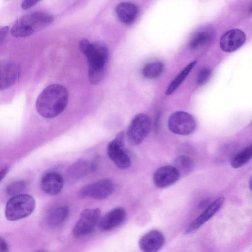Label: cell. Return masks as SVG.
<instances>
[{"mask_svg": "<svg viewBox=\"0 0 252 252\" xmlns=\"http://www.w3.org/2000/svg\"><path fill=\"white\" fill-rule=\"evenodd\" d=\"M79 47L87 58L90 83L93 85L99 83L105 72L109 55L107 47L101 43H91L86 39L79 41Z\"/></svg>", "mask_w": 252, "mask_h": 252, "instance_id": "1", "label": "cell"}, {"mask_svg": "<svg viewBox=\"0 0 252 252\" xmlns=\"http://www.w3.org/2000/svg\"><path fill=\"white\" fill-rule=\"evenodd\" d=\"M68 99V92L64 86L58 84H51L39 95L36 102V108L42 117L52 118L64 110Z\"/></svg>", "mask_w": 252, "mask_h": 252, "instance_id": "2", "label": "cell"}, {"mask_svg": "<svg viewBox=\"0 0 252 252\" xmlns=\"http://www.w3.org/2000/svg\"><path fill=\"white\" fill-rule=\"evenodd\" d=\"M54 18L51 15L35 11L21 17L11 29V34L16 37H25L32 35L39 27L52 23Z\"/></svg>", "mask_w": 252, "mask_h": 252, "instance_id": "3", "label": "cell"}, {"mask_svg": "<svg viewBox=\"0 0 252 252\" xmlns=\"http://www.w3.org/2000/svg\"><path fill=\"white\" fill-rule=\"evenodd\" d=\"M36 206L34 198L28 194H20L12 196L7 201L5 215L10 220L24 218L34 211Z\"/></svg>", "mask_w": 252, "mask_h": 252, "instance_id": "4", "label": "cell"}, {"mask_svg": "<svg viewBox=\"0 0 252 252\" xmlns=\"http://www.w3.org/2000/svg\"><path fill=\"white\" fill-rule=\"evenodd\" d=\"M100 216L101 210L98 208L83 210L73 229V235L81 237L91 233L99 224Z\"/></svg>", "mask_w": 252, "mask_h": 252, "instance_id": "5", "label": "cell"}, {"mask_svg": "<svg viewBox=\"0 0 252 252\" xmlns=\"http://www.w3.org/2000/svg\"><path fill=\"white\" fill-rule=\"evenodd\" d=\"M151 126L149 116L144 113H139L132 119L127 131V138L134 145L141 143L148 135Z\"/></svg>", "mask_w": 252, "mask_h": 252, "instance_id": "6", "label": "cell"}, {"mask_svg": "<svg viewBox=\"0 0 252 252\" xmlns=\"http://www.w3.org/2000/svg\"><path fill=\"white\" fill-rule=\"evenodd\" d=\"M194 117L184 111H176L172 114L168 121L169 130L176 134L187 135L192 133L196 128Z\"/></svg>", "mask_w": 252, "mask_h": 252, "instance_id": "7", "label": "cell"}, {"mask_svg": "<svg viewBox=\"0 0 252 252\" xmlns=\"http://www.w3.org/2000/svg\"><path fill=\"white\" fill-rule=\"evenodd\" d=\"M125 135L119 132L116 137L110 142L107 146V153L110 159L118 168L126 169L131 165V159L124 149Z\"/></svg>", "mask_w": 252, "mask_h": 252, "instance_id": "8", "label": "cell"}, {"mask_svg": "<svg viewBox=\"0 0 252 252\" xmlns=\"http://www.w3.org/2000/svg\"><path fill=\"white\" fill-rule=\"evenodd\" d=\"M115 185L109 179H103L83 187L79 192L80 197L102 200L111 195L115 190Z\"/></svg>", "mask_w": 252, "mask_h": 252, "instance_id": "9", "label": "cell"}, {"mask_svg": "<svg viewBox=\"0 0 252 252\" xmlns=\"http://www.w3.org/2000/svg\"><path fill=\"white\" fill-rule=\"evenodd\" d=\"M21 73L19 64L10 61L0 63V89L5 90L13 85L19 79Z\"/></svg>", "mask_w": 252, "mask_h": 252, "instance_id": "10", "label": "cell"}, {"mask_svg": "<svg viewBox=\"0 0 252 252\" xmlns=\"http://www.w3.org/2000/svg\"><path fill=\"white\" fill-rule=\"evenodd\" d=\"M180 173L175 167L170 165L162 166L156 170L153 175V181L158 187L164 188L176 183Z\"/></svg>", "mask_w": 252, "mask_h": 252, "instance_id": "11", "label": "cell"}, {"mask_svg": "<svg viewBox=\"0 0 252 252\" xmlns=\"http://www.w3.org/2000/svg\"><path fill=\"white\" fill-rule=\"evenodd\" d=\"M246 39L244 32L239 29H233L226 32L220 38V46L226 52H232L240 48Z\"/></svg>", "mask_w": 252, "mask_h": 252, "instance_id": "12", "label": "cell"}, {"mask_svg": "<svg viewBox=\"0 0 252 252\" xmlns=\"http://www.w3.org/2000/svg\"><path fill=\"white\" fill-rule=\"evenodd\" d=\"M224 202V198L220 197L209 204L204 211L189 224L184 233L189 234L199 228L218 211Z\"/></svg>", "mask_w": 252, "mask_h": 252, "instance_id": "13", "label": "cell"}, {"mask_svg": "<svg viewBox=\"0 0 252 252\" xmlns=\"http://www.w3.org/2000/svg\"><path fill=\"white\" fill-rule=\"evenodd\" d=\"M165 242L163 233L158 230H152L142 236L139 241V248L145 252H155L160 250Z\"/></svg>", "mask_w": 252, "mask_h": 252, "instance_id": "14", "label": "cell"}, {"mask_svg": "<svg viewBox=\"0 0 252 252\" xmlns=\"http://www.w3.org/2000/svg\"><path fill=\"white\" fill-rule=\"evenodd\" d=\"M126 216V212L123 208H115L100 218L98 224L99 228L104 231L113 230L124 222Z\"/></svg>", "mask_w": 252, "mask_h": 252, "instance_id": "15", "label": "cell"}, {"mask_svg": "<svg viewBox=\"0 0 252 252\" xmlns=\"http://www.w3.org/2000/svg\"><path fill=\"white\" fill-rule=\"evenodd\" d=\"M40 185L42 190L45 193L50 195H55L62 190L63 186V179L57 172H48L42 177Z\"/></svg>", "mask_w": 252, "mask_h": 252, "instance_id": "16", "label": "cell"}, {"mask_svg": "<svg viewBox=\"0 0 252 252\" xmlns=\"http://www.w3.org/2000/svg\"><path fill=\"white\" fill-rule=\"evenodd\" d=\"M216 30L212 25H206L195 32L190 42L189 47L192 49L206 45L215 38Z\"/></svg>", "mask_w": 252, "mask_h": 252, "instance_id": "17", "label": "cell"}, {"mask_svg": "<svg viewBox=\"0 0 252 252\" xmlns=\"http://www.w3.org/2000/svg\"><path fill=\"white\" fill-rule=\"evenodd\" d=\"M116 15L118 19L123 24L130 25L136 20L138 14V8L134 4L123 2L119 3L115 8Z\"/></svg>", "mask_w": 252, "mask_h": 252, "instance_id": "18", "label": "cell"}, {"mask_svg": "<svg viewBox=\"0 0 252 252\" xmlns=\"http://www.w3.org/2000/svg\"><path fill=\"white\" fill-rule=\"evenodd\" d=\"M69 213L67 206H63L54 209L49 215L47 223L52 227H57L63 224L67 219Z\"/></svg>", "mask_w": 252, "mask_h": 252, "instance_id": "19", "label": "cell"}, {"mask_svg": "<svg viewBox=\"0 0 252 252\" xmlns=\"http://www.w3.org/2000/svg\"><path fill=\"white\" fill-rule=\"evenodd\" d=\"M252 158V144L236 154L232 158L231 165L238 168L246 164Z\"/></svg>", "mask_w": 252, "mask_h": 252, "instance_id": "20", "label": "cell"}, {"mask_svg": "<svg viewBox=\"0 0 252 252\" xmlns=\"http://www.w3.org/2000/svg\"><path fill=\"white\" fill-rule=\"evenodd\" d=\"M197 63V61H193L187 65L180 73L171 82L167 89L166 94L170 95L172 94L177 88L183 82L185 79L189 75L193 68L195 66Z\"/></svg>", "mask_w": 252, "mask_h": 252, "instance_id": "21", "label": "cell"}, {"mask_svg": "<svg viewBox=\"0 0 252 252\" xmlns=\"http://www.w3.org/2000/svg\"><path fill=\"white\" fill-rule=\"evenodd\" d=\"M163 70V63L160 61L153 62L144 66L142 69V74L147 79H154L160 76Z\"/></svg>", "mask_w": 252, "mask_h": 252, "instance_id": "22", "label": "cell"}, {"mask_svg": "<svg viewBox=\"0 0 252 252\" xmlns=\"http://www.w3.org/2000/svg\"><path fill=\"white\" fill-rule=\"evenodd\" d=\"M174 165L180 174H188L191 172L194 167L192 158L185 155L178 156L175 160Z\"/></svg>", "mask_w": 252, "mask_h": 252, "instance_id": "23", "label": "cell"}, {"mask_svg": "<svg viewBox=\"0 0 252 252\" xmlns=\"http://www.w3.org/2000/svg\"><path fill=\"white\" fill-rule=\"evenodd\" d=\"M89 165L86 161L79 160L72 165L68 170V174L72 180L83 177L87 172Z\"/></svg>", "mask_w": 252, "mask_h": 252, "instance_id": "24", "label": "cell"}, {"mask_svg": "<svg viewBox=\"0 0 252 252\" xmlns=\"http://www.w3.org/2000/svg\"><path fill=\"white\" fill-rule=\"evenodd\" d=\"M26 184L23 180H17L11 182L6 189L7 193L11 196H15L21 194L26 188Z\"/></svg>", "mask_w": 252, "mask_h": 252, "instance_id": "25", "label": "cell"}, {"mask_svg": "<svg viewBox=\"0 0 252 252\" xmlns=\"http://www.w3.org/2000/svg\"><path fill=\"white\" fill-rule=\"evenodd\" d=\"M211 74L210 69L207 67L202 68L198 74L197 83L199 85L205 84L209 80Z\"/></svg>", "mask_w": 252, "mask_h": 252, "instance_id": "26", "label": "cell"}, {"mask_svg": "<svg viewBox=\"0 0 252 252\" xmlns=\"http://www.w3.org/2000/svg\"><path fill=\"white\" fill-rule=\"evenodd\" d=\"M41 0H24L21 5L23 10H27L32 8L38 3Z\"/></svg>", "mask_w": 252, "mask_h": 252, "instance_id": "27", "label": "cell"}, {"mask_svg": "<svg viewBox=\"0 0 252 252\" xmlns=\"http://www.w3.org/2000/svg\"><path fill=\"white\" fill-rule=\"evenodd\" d=\"M9 30V27L8 26H3L2 27H1L0 31V43H2V42L4 40L6 34L7 33V32Z\"/></svg>", "mask_w": 252, "mask_h": 252, "instance_id": "28", "label": "cell"}, {"mask_svg": "<svg viewBox=\"0 0 252 252\" xmlns=\"http://www.w3.org/2000/svg\"><path fill=\"white\" fill-rule=\"evenodd\" d=\"M8 251L9 247L6 241L1 237L0 239V252H7Z\"/></svg>", "mask_w": 252, "mask_h": 252, "instance_id": "29", "label": "cell"}, {"mask_svg": "<svg viewBox=\"0 0 252 252\" xmlns=\"http://www.w3.org/2000/svg\"><path fill=\"white\" fill-rule=\"evenodd\" d=\"M8 170V167H4L0 171V181H1L3 178H4L5 176L7 174Z\"/></svg>", "mask_w": 252, "mask_h": 252, "instance_id": "30", "label": "cell"}, {"mask_svg": "<svg viewBox=\"0 0 252 252\" xmlns=\"http://www.w3.org/2000/svg\"><path fill=\"white\" fill-rule=\"evenodd\" d=\"M249 185L250 189L251 190V191L252 192V175L251 176V177H250V179L249 180Z\"/></svg>", "mask_w": 252, "mask_h": 252, "instance_id": "31", "label": "cell"}, {"mask_svg": "<svg viewBox=\"0 0 252 252\" xmlns=\"http://www.w3.org/2000/svg\"><path fill=\"white\" fill-rule=\"evenodd\" d=\"M248 12L250 13H252V5L250 7L248 10Z\"/></svg>", "mask_w": 252, "mask_h": 252, "instance_id": "32", "label": "cell"}]
</instances>
